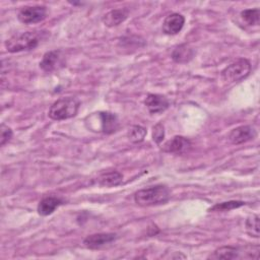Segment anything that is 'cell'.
I'll return each instance as SVG.
<instances>
[{"instance_id":"16","label":"cell","mask_w":260,"mask_h":260,"mask_svg":"<svg viewBox=\"0 0 260 260\" xmlns=\"http://www.w3.org/2000/svg\"><path fill=\"white\" fill-rule=\"evenodd\" d=\"M240 248L234 246H222L217 248L208 258L209 259H237L240 258Z\"/></svg>"},{"instance_id":"12","label":"cell","mask_w":260,"mask_h":260,"mask_svg":"<svg viewBox=\"0 0 260 260\" xmlns=\"http://www.w3.org/2000/svg\"><path fill=\"white\" fill-rule=\"evenodd\" d=\"M185 23V17L180 13H172L168 15L162 22V32L169 36L177 35L181 31Z\"/></svg>"},{"instance_id":"3","label":"cell","mask_w":260,"mask_h":260,"mask_svg":"<svg viewBox=\"0 0 260 260\" xmlns=\"http://www.w3.org/2000/svg\"><path fill=\"white\" fill-rule=\"evenodd\" d=\"M80 103L74 96L61 98L53 103L51 106L48 116L52 120L62 121L74 117L79 109Z\"/></svg>"},{"instance_id":"5","label":"cell","mask_w":260,"mask_h":260,"mask_svg":"<svg viewBox=\"0 0 260 260\" xmlns=\"http://www.w3.org/2000/svg\"><path fill=\"white\" fill-rule=\"evenodd\" d=\"M47 16V8L42 5L23 6L17 14V18L21 23L32 24L43 21Z\"/></svg>"},{"instance_id":"15","label":"cell","mask_w":260,"mask_h":260,"mask_svg":"<svg viewBox=\"0 0 260 260\" xmlns=\"http://www.w3.org/2000/svg\"><path fill=\"white\" fill-rule=\"evenodd\" d=\"M194 50L187 44H181L177 46L172 52V59L176 63L184 64L191 61L194 57Z\"/></svg>"},{"instance_id":"14","label":"cell","mask_w":260,"mask_h":260,"mask_svg":"<svg viewBox=\"0 0 260 260\" xmlns=\"http://www.w3.org/2000/svg\"><path fill=\"white\" fill-rule=\"evenodd\" d=\"M63 200L59 197L55 196H47L44 197L38 204V213L42 216H47L52 214L56 208H58L61 204H63Z\"/></svg>"},{"instance_id":"19","label":"cell","mask_w":260,"mask_h":260,"mask_svg":"<svg viewBox=\"0 0 260 260\" xmlns=\"http://www.w3.org/2000/svg\"><path fill=\"white\" fill-rule=\"evenodd\" d=\"M245 205L244 201L240 200H231L226 202H221V203H216L212 207L208 209V211H230L232 209L239 208L241 206Z\"/></svg>"},{"instance_id":"4","label":"cell","mask_w":260,"mask_h":260,"mask_svg":"<svg viewBox=\"0 0 260 260\" xmlns=\"http://www.w3.org/2000/svg\"><path fill=\"white\" fill-rule=\"evenodd\" d=\"M251 72V63L246 58H240L221 71V79L226 83H235L246 78Z\"/></svg>"},{"instance_id":"13","label":"cell","mask_w":260,"mask_h":260,"mask_svg":"<svg viewBox=\"0 0 260 260\" xmlns=\"http://www.w3.org/2000/svg\"><path fill=\"white\" fill-rule=\"evenodd\" d=\"M128 10L126 8H117V9H113L109 12H107L103 18L102 21L106 26L109 27H113V26H117L120 23H122L123 21H125L128 17Z\"/></svg>"},{"instance_id":"18","label":"cell","mask_w":260,"mask_h":260,"mask_svg":"<svg viewBox=\"0 0 260 260\" xmlns=\"http://www.w3.org/2000/svg\"><path fill=\"white\" fill-rule=\"evenodd\" d=\"M241 17L248 25H258L260 22L259 8L244 9L241 11Z\"/></svg>"},{"instance_id":"23","label":"cell","mask_w":260,"mask_h":260,"mask_svg":"<svg viewBox=\"0 0 260 260\" xmlns=\"http://www.w3.org/2000/svg\"><path fill=\"white\" fill-rule=\"evenodd\" d=\"M0 132H1V135H0V145L3 146V145H5V143H7L11 139L13 133H12L11 128L6 126L5 124H1Z\"/></svg>"},{"instance_id":"17","label":"cell","mask_w":260,"mask_h":260,"mask_svg":"<svg viewBox=\"0 0 260 260\" xmlns=\"http://www.w3.org/2000/svg\"><path fill=\"white\" fill-rule=\"evenodd\" d=\"M122 181H123V176L121 173L117 171H112L109 173L102 174L98 179L99 185L103 187H109V188L120 185Z\"/></svg>"},{"instance_id":"20","label":"cell","mask_w":260,"mask_h":260,"mask_svg":"<svg viewBox=\"0 0 260 260\" xmlns=\"http://www.w3.org/2000/svg\"><path fill=\"white\" fill-rule=\"evenodd\" d=\"M146 133H147V131L144 127H142L140 125H135L129 130L128 138L133 143H140L144 140Z\"/></svg>"},{"instance_id":"8","label":"cell","mask_w":260,"mask_h":260,"mask_svg":"<svg viewBox=\"0 0 260 260\" xmlns=\"http://www.w3.org/2000/svg\"><path fill=\"white\" fill-rule=\"evenodd\" d=\"M191 147V141L180 135H176L167 142L161 147V150L164 152L168 153H175V154H182L187 152Z\"/></svg>"},{"instance_id":"7","label":"cell","mask_w":260,"mask_h":260,"mask_svg":"<svg viewBox=\"0 0 260 260\" xmlns=\"http://www.w3.org/2000/svg\"><path fill=\"white\" fill-rule=\"evenodd\" d=\"M256 136H257V132L252 126L243 125L233 129L229 133L228 138L231 141V143L237 145V144H242V143L251 141Z\"/></svg>"},{"instance_id":"10","label":"cell","mask_w":260,"mask_h":260,"mask_svg":"<svg viewBox=\"0 0 260 260\" xmlns=\"http://www.w3.org/2000/svg\"><path fill=\"white\" fill-rule=\"evenodd\" d=\"M144 105L146 106L150 114H159L165 112L169 108L170 102L162 94L149 93L144 101Z\"/></svg>"},{"instance_id":"2","label":"cell","mask_w":260,"mask_h":260,"mask_svg":"<svg viewBox=\"0 0 260 260\" xmlns=\"http://www.w3.org/2000/svg\"><path fill=\"white\" fill-rule=\"evenodd\" d=\"M171 198V192L165 185H154L135 192L134 201L139 206H153L164 204Z\"/></svg>"},{"instance_id":"21","label":"cell","mask_w":260,"mask_h":260,"mask_svg":"<svg viewBox=\"0 0 260 260\" xmlns=\"http://www.w3.org/2000/svg\"><path fill=\"white\" fill-rule=\"evenodd\" d=\"M246 231L247 233L254 238H259V216L253 214L246 219Z\"/></svg>"},{"instance_id":"1","label":"cell","mask_w":260,"mask_h":260,"mask_svg":"<svg viewBox=\"0 0 260 260\" xmlns=\"http://www.w3.org/2000/svg\"><path fill=\"white\" fill-rule=\"evenodd\" d=\"M48 36L46 30H29L17 32L11 36L5 42V48L10 53H17L21 51H29L37 48Z\"/></svg>"},{"instance_id":"9","label":"cell","mask_w":260,"mask_h":260,"mask_svg":"<svg viewBox=\"0 0 260 260\" xmlns=\"http://www.w3.org/2000/svg\"><path fill=\"white\" fill-rule=\"evenodd\" d=\"M63 66V60L61 52L59 50H52L47 53L42 58L40 62V67L45 72H53Z\"/></svg>"},{"instance_id":"11","label":"cell","mask_w":260,"mask_h":260,"mask_svg":"<svg viewBox=\"0 0 260 260\" xmlns=\"http://www.w3.org/2000/svg\"><path fill=\"white\" fill-rule=\"evenodd\" d=\"M116 239L117 235L114 233H99L87 236L83 240V245L88 249H99L114 242Z\"/></svg>"},{"instance_id":"22","label":"cell","mask_w":260,"mask_h":260,"mask_svg":"<svg viewBox=\"0 0 260 260\" xmlns=\"http://www.w3.org/2000/svg\"><path fill=\"white\" fill-rule=\"evenodd\" d=\"M165 138V128L161 123H157L152 128V139L156 144H159Z\"/></svg>"},{"instance_id":"6","label":"cell","mask_w":260,"mask_h":260,"mask_svg":"<svg viewBox=\"0 0 260 260\" xmlns=\"http://www.w3.org/2000/svg\"><path fill=\"white\" fill-rule=\"evenodd\" d=\"M99 118V128L96 132H103L105 134H112L119 129V120L116 114L110 112L95 113Z\"/></svg>"}]
</instances>
